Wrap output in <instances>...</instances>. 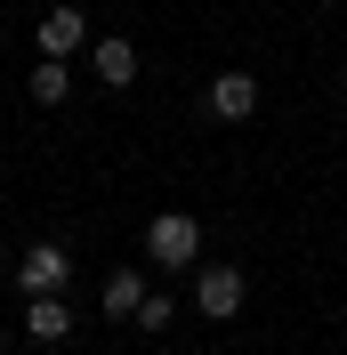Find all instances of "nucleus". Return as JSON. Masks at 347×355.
Segmentation results:
<instances>
[{
    "instance_id": "0eeeda50",
    "label": "nucleus",
    "mask_w": 347,
    "mask_h": 355,
    "mask_svg": "<svg viewBox=\"0 0 347 355\" xmlns=\"http://www.w3.org/2000/svg\"><path fill=\"white\" fill-rule=\"evenodd\" d=\"M65 331H73V307L57 299V291H41V299H24V339H41V347H57Z\"/></svg>"
},
{
    "instance_id": "9b49d317",
    "label": "nucleus",
    "mask_w": 347,
    "mask_h": 355,
    "mask_svg": "<svg viewBox=\"0 0 347 355\" xmlns=\"http://www.w3.org/2000/svg\"><path fill=\"white\" fill-rule=\"evenodd\" d=\"M315 8H339V0H315Z\"/></svg>"
},
{
    "instance_id": "ddd939ff",
    "label": "nucleus",
    "mask_w": 347,
    "mask_h": 355,
    "mask_svg": "<svg viewBox=\"0 0 347 355\" xmlns=\"http://www.w3.org/2000/svg\"><path fill=\"white\" fill-rule=\"evenodd\" d=\"M0 347H8V331H0Z\"/></svg>"
},
{
    "instance_id": "f257e3e1",
    "label": "nucleus",
    "mask_w": 347,
    "mask_h": 355,
    "mask_svg": "<svg viewBox=\"0 0 347 355\" xmlns=\"http://www.w3.org/2000/svg\"><path fill=\"white\" fill-rule=\"evenodd\" d=\"M146 259L153 266H194L202 259V218L194 210H153L146 218Z\"/></svg>"
},
{
    "instance_id": "6e6552de",
    "label": "nucleus",
    "mask_w": 347,
    "mask_h": 355,
    "mask_svg": "<svg viewBox=\"0 0 347 355\" xmlns=\"http://www.w3.org/2000/svg\"><path fill=\"white\" fill-rule=\"evenodd\" d=\"M97 307H105L113 323H130V315L146 307V275H137V266H113V275H105V291H97Z\"/></svg>"
},
{
    "instance_id": "39448f33",
    "label": "nucleus",
    "mask_w": 347,
    "mask_h": 355,
    "mask_svg": "<svg viewBox=\"0 0 347 355\" xmlns=\"http://www.w3.org/2000/svg\"><path fill=\"white\" fill-rule=\"evenodd\" d=\"M202 105H210L218 121H251V113H259V81H251V73H218Z\"/></svg>"
},
{
    "instance_id": "9d476101",
    "label": "nucleus",
    "mask_w": 347,
    "mask_h": 355,
    "mask_svg": "<svg viewBox=\"0 0 347 355\" xmlns=\"http://www.w3.org/2000/svg\"><path fill=\"white\" fill-rule=\"evenodd\" d=\"M170 315H178V299H170V291H146V307H137L130 323H137V331L153 339V331H170Z\"/></svg>"
},
{
    "instance_id": "20e7f679",
    "label": "nucleus",
    "mask_w": 347,
    "mask_h": 355,
    "mask_svg": "<svg viewBox=\"0 0 347 355\" xmlns=\"http://www.w3.org/2000/svg\"><path fill=\"white\" fill-rule=\"evenodd\" d=\"M89 73H97V89H130V81H137V41L105 33V41L89 49Z\"/></svg>"
},
{
    "instance_id": "f03ea898",
    "label": "nucleus",
    "mask_w": 347,
    "mask_h": 355,
    "mask_svg": "<svg viewBox=\"0 0 347 355\" xmlns=\"http://www.w3.org/2000/svg\"><path fill=\"white\" fill-rule=\"evenodd\" d=\"M17 283H24V299H41V291H65V283H73L65 243H33V250H24V266H17Z\"/></svg>"
},
{
    "instance_id": "423d86ee",
    "label": "nucleus",
    "mask_w": 347,
    "mask_h": 355,
    "mask_svg": "<svg viewBox=\"0 0 347 355\" xmlns=\"http://www.w3.org/2000/svg\"><path fill=\"white\" fill-rule=\"evenodd\" d=\"M89 49V17L81 8H49L41 17V57H81Z\"/></svg>"
},
{
    "instance_id": "1a4fd4ad",
    "label": "nucleus",
    "mask_w": 347,
    "mask_h": 355,
    "mask_svg": "<svg viewBox=\"0 0 347 355\" xmlns=\"http://www.w3.org/2000/svg\"><path fill=\"white\" fill-rule=\"evenodd\" d=\"M24 89H33V105H65L73 97V65L65 57H41V65L24 73Z\"/></svg>"
},
{
    "instance_id": "7ed1b4c3",
    "label": "nucleus",
    "mask_w": 347,
    "mask_h": 355,
    "mask_svg": "<svg viewBox=\"0 0 347 355\" xmlns=\"http://www.w3.org/2000/svg\"><path fill=\"white\" fill-rule=\"evenodd\" d=\"M194 307L210 315V323H226V315L242 307V266H202L194 275Z\"/></svg>"
},
{
    "instance_id": "4468645a",
    "label": "nucleus",
    "mask_w": 347,
    "mask_h": 355,
    "mask_svg": "<svg viewBox=\"0 0 347 355\" xmlns=\"http://www.w3.org/2000/svg\"><path fill=\"white\" fill-rule=\"evenodd\" d=\"M339 89H347V73H339Z\"/></svg>"
},
{
    "instance_id": "f8f14e48",
    "label": "nucleus",
    "mask_w": 347,
    "mask_h": 355,
    "mask_svg": "<svg viewBox=\"0 0 347 355\" xmlns=\"http://www.w3.org/2000/svg\"><path fill=\"white\" fill-rule=\"evenodd\" d=\"M0 283H8V266H0Z\"/></svg>"
}]
</instances>
